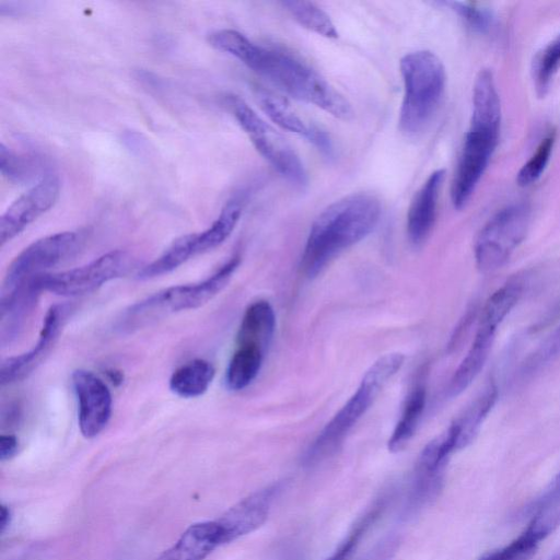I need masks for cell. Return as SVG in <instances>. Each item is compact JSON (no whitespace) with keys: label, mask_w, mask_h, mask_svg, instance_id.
<instances>
[{"label":"cell","mask_w":560,"mask_h":560,"mask_svg":"<svg viewBox=\"0 0 560 560\" xmlns=\"http://www.w3.org/2000/svg\"><path fill=\"white\" fill-rule=\"evenodd\" d=\"M218 50L230 54L292 97L313 104L331 116L349 120L348 100L307 63L277 47H265L234 30H219L208 37Z\"/></svg>","instance_id":"cell-1"},{"label":"cell","mask_w":560,"mask_h":560,"mask_svg":"<svg viewBox=\"0 0 560 560\" xmlns=\"http://www.w3.org/2000/svg\"><path fill=\"white\" fill-rule=\"evenodd\" d=\"M382 213L380 199L369 192L345 196L314 220L302 255V269L317 277L341 252L365 238Z\"/></svg>","instance_id":"cell-2"},{"label":"cell","mask_w":560,"mask_h":560,"mask_svg":"<svg viewBox=\"0 0 560 560\" xmlns=\"http://www.w3.org/2000/svg\"><path fill=\"white\" fill-rule=\"evenodd\" d=\"M501 103L492 72H478L472 88L470 127L454 173L451 199L463 209L472 196L499 142Z\"/></svg>","instance_id":"cell-3"},{"label":"cell","mask_w":560,"mask_h":560,"mask_svg":"<svg viewBox=\"0 0 560 560\" xmlns=\"http://www.w3.org/2000/svg\"><path fill=\"white\" fill-rule=\"evenodd\" d=\"M399 68L404 82L399 130L407 137H418L427 130L441 104L446 83L445 68L430 50L406 54Z\"/></svg>","instance_id":"cell-4"},{"label":"cell","mask_w":560,"mask_h":560,"mask_svg":"<svg viewBox=\"0 0 560 560\" xmlns=\"http://www.w3.org/2000/svg\"><path fill=\"white\" fill-rule=\"evenodd\" d=\"M405 355L386 353L364 373L355 393L324 427L304 455V464L313 466L332 456L345 439L369 410L387 382L400 370Z\"/></svg>","instance_id":"cell-5"},{"label":"cell","mask_w":560,"mask_h":560,"mask_svg":"<svg viewBox=\"0 0 560 560\" xmlns=\"http://www.w3.org/2000/svg\"><path fill=\"white\" fill-rule=\"evenodd\" d=\"M240 264L241 257L235 255L202 281L173 285L135 303L120 318V329L131 331L173 313L205 305L226 287Z\"/></svg>","instance_id":"cell-6"},{"label":"cell","mask_w":560,"mask_h":560,"mask_svg":"<svg viewBox=\"0 0 560 560\" xmlns=\"http://www.w3.org/2000/svg\"><path fill=\"white\" fill-rule=\"evenodd\" d=\"M530 218V207L517 202L502 208L486 222L474 244L476 266L481 272H493L508 262L526 237Z\"/></svg>","instance_id":"cell-7"},{"label":"cell","mask_w":560,"mask_h":560,"mask_svg":"<svg viewBox=\"0 0 560 560\" xmlns=\"http://www.w3.org/2000/svg\"><path fill=\"white\" fill-rule=\"evenodd\" d=\"M229 106L258 153L289 183L303 188L307 173L291 144L266 122L245 101L229 96Z\"/></svg>","instance_id":"cell-8"},{"label":"cell","mask_w":560,"mask_h":560,"mask_svg":"<svg viewBox=\"0 0 560 560\" xmlns=\"http://www.w3.org/2000/svg\"><path fill=\"white\" fill-rule=\"evenodd\" d=\"M131 266L130 256L122 250H112L94 260L65 271L46 272L33 278L40 292L61 296L91 293L105 283L122 277Z\"/></svg>","instance_id":"cell-9"},{"label":"cell","mask_w":560,"mask_h":560,"mask_svg":"<svg viewBox=\"0 0 560 560\" xmlns=\"http://www.w3.org/2000/svg\"><path fill=\"white\" fill-rule=\"evenodd\" d=\"M78 246V234L59 232L36 240L25 247L9 265L1 288L5 295L28 280L46 273L71 256Z\"/></svg>","instance_id":"cell-10"},{"label":"cell","mask_w":560,"mask_h":560,"mask_svg":"<svg viewBox=\"0 0 560 560\" xmlns=\"http://www.w3.org/2000/svg\"><path fill=\"white\" fill-rule=\"evenodd\" d=\"M72 386L78 400V422L86 439L97 436L108 424L113 398L107 384L88 370L72 373Z\"/></svg>","instance_id":"cell-11"},{"label":"cell","mask_w":560,"mask_h":560,"mask_svg":"<svg viewBox=\"0 0 560 560\" xmlns=\"http://www.w3.org/2000/svg\"><path fill=\"white\" fill-rule=\"evenodd\" d=\"M59 194V179L49 175L21 195L1 215L0 244L4 245L13 240L48 211L56 203Z\"/></svg>","instance_id":"cell-12"},{"label":"cell","mask_w":560,"mask_h":560,"mask_svg":"<svg viewBox=\"0 0 560 560\" xmlns=\"http://www.w3.org/2000/svg\"><path fill=\"white\" fill-rule=\"evenodd\" d=\"M69 305L56 304L47 311L33 348L19 355L9 357L1 362V385L12 384L30 374L49 352L66 322Z\"/></svg>","instance_id":"cell-13"},{"label":"cell","mask_w":560,"mask_h":560,"mask_svg":"<svg viewBox=\"0 0 560 560\" xmlns=\"http://www.w3.org/2000/svg\"><path fill=\"white\" fill-rule=\"evenodd\" d=\"M279 491V485L258 490L242 499L217 520L221 528L222 545L260 527L266 522L271 504Z\"/></svg>","instance_id":"cell-14"},{"label":"cell","mask_w":560,"mask_h":560,"mask_svg":"<svg viewBox=\"0 0 560 560\" xmlns=\"http://www.w3.org/2000/svg\"><path fill=\"white\" fill-rule=\"evenodd\" d=\"M256 97L269 119L280 128L300 135L314 144L326 156H332V140L325 130L306 122L281 96L258 89Z\"/></svg>","instance_id":"cell-15"},{"label":"cell","mask_w":560,"mask_h":560,"mask_svg":"<svg viewBox=\"0 0 560 560\" xmlns=\"http://www.w3.org/2000/svg\"><path fill=\"white\" fill-rule=\"evenodd\" d=\"M444 170H436L415 194L407 213V235L413 246L422 245L430 235L438 212Z\"/></svg>","instance_id":"cell-16"},{"label":"cell","mask_w":560,"mask_h":560,"mask_svg":"<svg viewBox=\"0 0 560 560\" xmlns=\"http://www.w3.org/2000/svg\"><path fill=\"white\" fill-rule=\"evenodd\" d=\"M222 545L221 528L217 521L190 525L156 560H203Z\"/></svg>","instance_id":"cell-17"},{"label":"cell","mask_w":560,"mask_h":560,"mask_svg":"<svg viewBox=\"0 0 560 560\" xmlns=\"http://www.w3.org/2000/svg\"><path fill=\"white\" fill-rule=\"evenodd\" d=\"M497 330L498 328L479 323L467 354L450 381L447 387L450 397L462 394L481 372L493 346Z\"/></svg>","instance_id":"cell-18"},{"label":"cell","mask_w":560,"mask_h":560,"mask_svg":"<svg viewBox=\"0 0 560 560\" xmlns=\"http://www.w3.org/2000/svg\"><path fill=\"white\" fill-rule=\"evenodd\" d=\"M276 328L272 306L265 300L252 303L244 312L237 335V346H252L266 352Z\"/></svg>","instance_id":"cell-19"},{"label":"cell","mask_w":560,"mask_h":560,"mask_svg":"<svg viewBox=\"0 0 560 560\" xmlns=\"http://www.w3.org/2000/svg\"><path fill=\"white\" fill-rule=\"evenodd\" d=\"M215 370L205 359H194L177 368L170 378V389L183 398L203 395L214 377Z\"/></svg>","instance_id":"cell-20"},{"label":"cell","mask_w":560,"mask_h":560,"mask_svg":"<svg viewBox=\"0 0 560 560\" xmlns=\"http://www.w3.org/2000/svg\"><path fill=\"white\" fill-rule=\"evenodd\" d=\"M497 399L498 388L494 383H491L476 397L464 413L453 422L457 433V451L466 447L475 440Z\"/></svg>","instance_id":"cell-21"},{"label":"cell","mask_w":560,"mask_h":560,"mask_svg":"<svg viewBox=\"0 0 560 560\" xmlns=\"http://www.w3.org/2000/svg\"><path fill=\"white\" fill-rule=\"evenodd\" d=\"M425 407V388L416 386L408 395L401 416L388 440L392 453L402 451L413 438Z\"/></svg>","instance_id":"cell-22"},{"label":"cell","mask_w":560,"mask_h":560,"mask_svg":"<svg viewBox=\"0 0 560 560\" xmlns=\"http://www.w3.org/2000/svg\"><path fill=\"white\" fill-rule=\"evenodd\" d=\"M264 354L265 351L259 348L237 346L226 368V387L235 392L246 388L258 375Z\"/></svg>","instance_id":"cell-23"},{"label":"cell","mask_w":560,"mask_h":560,"mask_svg":"<svg viewBox=\"0 0 560 560\" xmlns=\"http://www.w3.org/2000/svg\"><path fill=\"white\" fill-rule=\"evenodd\" d=\"M196 233L176 238L156 259L144 266L139 279H152L168 273L197 256Z\"/></svg>","instance_id":"cell-24"},{"label":"cell","mask_w":560,"mask_h":560,"mask_svg":"<svg viewBox=\"0 0 560 560\" xmlns=\"http://www.w3.org/2000/svg\"><path fill=\"white\" fill-rule=\"evenodd\" d=\"M242 211V199L229 200L212 224L205 231L196 233L198 255L212 250L224 243L234 231Z\"/></svg>","instance_id":"cell-25"},{"label":"cell","mask_w":560,"mask_h":560,"mask_svg":"<svg viewBox=\"0 0 560 560\" xmlns=\"http://www.w3.org/2000/svg\"><path fill=\"white\" fill-rule=\"evenodd\" d=\"M523 291L524 282L521 279L509 280L487 300L479 323L499 328L521 299Z\"/></svg>","instance_id":"cell-26"},{"label":"cell","mask_w":560,"mask_h":560,"mask_svg":"<svg viewBox=\"0 0 560 560\" xmlns=\"http://www.w3.org/2000/svg\"><path fill=\"white\" fill-rule=\"evenodd\" d=\"M560 525V485L552 482L538 500L535 513L526 527L539 540L545 539Z\"/></svg>","instance_id":"cell-27"},{"label":"cell","mask_w":560,"mask_h":560,"mask_svg":"<svg viewBox=\"0 0 560 560\" xmlns=\"http://www.w3.org/2000/svg\"><path fill=\"white\" fill-rule=\"evenodd\" d=\"M282 7L307 30L327 38H337L338 31L329 15L310 1H282Z\"/></svg>","instance_id":"cell-28"},{"label":"cell","mask_w":560,"mask_h":560,"mask_svg":"<svg viewBox=\"0 0 560 560\" xmlns=\"http://www.w3.org/2000/svg\"><path fill=\"white\" fill-rule=\"evenodd\" d=\"M385 499L380 498L353 525L347 538L326 560H351L361 539L377 521L385 509Z\"/></svg>","instance_id":"cell-29"},{"label":"cell","mask_w":560,"mask_h":560,"mask_svg":"<svg viewBox=\"0 0 560 560\" xmlns=\"http://www.w3.org/2000/svg\"><path fill=\"white\" fill-rule=\"evenodd\" d=\"M560 68V35L552 39L536 56L533 63V80L536 92L544 96L549 91L555 74Z\"/></svg>","instance_id":"cell-30"},{"label":"cell","mask_w":560,"mask_h":560,"mask_svg":"<svg viewBox=\"0 0 560 560\" xmlns=\"http://www.w3.org/2000/svg\"><path fill=\"white\" fill-rule=\"evenodd\" d=\"M555 140V132H549L541 139L533 155L521 167L516 175L518 186L527 187L539 179L549 163Z\"/></svg>","instance_id":"cell-31"},{"label":"cell","mask_w":560,"mask_h":560,"mask_svg":"<svg viewBox=\"0 0 560 560\" xmlns=\"http://www.w3.org/2000/svg\"><path fill=\"white\" fill-rule=\"evenodd\" d=\"M539 539L525 529L509 545L488 552L480 560H528L536 551Z\"/></svg>","instance_id":"cell-32"},{"label":"cell","mask_w":560,"mask_h":560,"mask_svg":"<svg viewBox=\"0 0 560 560\" xmlns=\"http://www.w3.org/2000/svg\"><path fill=\"white\" fill-rule=\"evenodd\" d=\"M448 7L458 16H460L466 24L472 30L486 33L493 24V16L486 8L470 2L446 1L440 2Z\"/></svg>","instance_id":"cell-33"},{"label":"cell","mask_w":560,"mask_h":560,"mask_svg":"<svg viewBox=\"0 0 560 560\" xmlns=\"http://www.w3.org/2000/svg\"><path fill=\"white\" fill-rule=\"evenodd\" d=\"M0 168L2 175L13 183L27 182L35 171L31 161L19 156L3 143L0 145Z\"/></svg>","instance_id":"cell-34"},{"label":"cell","mask_w":560,"mask_h":560,"mask_svg":"<svg viewBox=\"0 0 560 560\" xmlns=\"http://www.w3.org/2000/svg\"><path fill=\"white\" fill-rule=\"evenodd\" d=\"M398 539L387 537L380 541L363 560H390L396 552Z\"/></svg>","instance_id":"cell-35"},{"label":"cell","mask_w":560,"mask_h":560,"mask_svg":"<svg viewBox=\"0 0 560 560\" xmlns=\"http://www.w3.org/2000/svg\"><path fill=\"white\" fill-rule=\"evenodd\" d=\"M19 448V441L13 434H2L0 436V459L7 460L12 458Z\"/></svg>","instance_id":"cell-36"},{"label":"cell","mask_w":560,"mask_h":560,"mask_svg":"<svg viewBox=\"0 0 560 560\" xmlns=\"http://www.w3.org/2000/svg\"><path fill=\"white\" fill-rule=\"evenodd\" d=\"M11 522V511L9 506L1 504L0 505V533H3L10 525Z\"/></svg>","instance_id":"cell-37"},{"label":"cell","mask_w":560,"mask_h":560,"mask_svg":"<svg viewBox=\"0 0 560 560\" xmlns=\"http://www.w3.org/2000/svg\"><path fill=\"white\" fill-rule=\"evenodd\" d=\"M547 346L553 355H557V352H560V327L558 330L551 336Z\"/></svg>","instance_id":"cell-38"},{"label":"cell","mask_w":560,"mask_h":560,"mask_svg":"<svg viewBox=\"0 0 560 560\" xmlns=\"http://www.w3.org/2000/svg\"><path fill=\"white\" fill-rule=\"evenodd\" d=\"M548 560H560V550L557 551L552 557H550Z\"/></svg>","instance_id":"cell-39"}]
</instances>
